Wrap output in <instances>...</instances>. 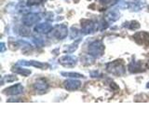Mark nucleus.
I'll use <instances>...</instances> for the list:
<instances>
[{
	"label": "nucleus",
	"instance_id": "1",
	"mask_svg": "<svg viewBox=\"0 0 149 140\" xmlns=\"http://www.w3.org/2000/svg\"><path fill=\"white\" fill-rule=\"evenodd\" d=\"M106 69L107 71L116 76H121L125 73V66L122 61H115V62L109 63L106 65Z\"/></svg>",
	"mask_w": 149,
	"mask_h": 140
},
{
	"label": "nucleus",
	"instance_id": "2",
	"mask_svg": "<svg viewBox=\"0 0 149 140\" xmlns=\"http://www.w3.org/2000/svg\"><path fill=\"white\" fill-rule=\"evenodd\" d=\"M104 50V47L101 41H93L91 45L88 46V55L93 56V57H100L102 55Z\"/></svg>",
	"mask_w": 149,
	"mask_h": 140
},
{
	"label": "nucleus",
	"instance_id": "3",
	"mask_svg": "<svg viewBox=\"0 0 149 140\" xmlns=\"http://www.w3.org/2000/svg\"><path fill=\"white\" fill-rule=\"evenodd\" d=\"M52 32H53V36L56 37V38L63 39V38H64V37L67 36L68 29H67V27L65 26V25L60 24V25L55 26L52 29Z\"/></svg>",
	"mask_w": 149,
	"mask_h": 140
},
{
	"label": "nucleus",
	"instance_id": "4",
	"mask_svg": "<svg viewBox=\"0 0 149 140\" xmlns=\"http://www.w3.org/2000/svg\"><path fill=\"white\" fill-rule=\"evenodd\" d=\"M133 38L140 45H149V33L138 32L133 36Z\"/></svg>",
	"mask_w": 149,
	"mask_h": 140
},
{
	"label": "nucleus",
	"instance_id": "5",
	"mask_svg": "<svg viewBox=\"0 0 149 140\" xmlns=\"http://www.w3.org/2000/svg\"><path fill=\"white\" fill-rule=\"evenodd\" d=\"M82 30L84 33L86 34H90V33H93L97 28V25L95 24L94 22H91V21H88V20H84L82 22Z\"/></svg>",
	"mask_w": 149,
	"mask_h": 140
},
{
	"label": "nucleus",
	"instance_id": "6",
	"mask_svg": "<svg viewBox=\"0 0 149 140\" xmlns=\"http://www.w3.org/2000/svg\"><path fill=\"white\" fill-rule=\"evenodd\" d=\"M59 62L66 67H72L77 64V58L74 57V56L66 55V56H63V58H61L59 60Z\"/></svg>",
	"mask_w": 149,
	"mask_h": 140
},
{
	"label": "nucleus",
	"instance_id": "7",
	"mask_svg": "<svg viewBox=\"0 0 149 140\" xmlns=\"http://www.w3.org/2000/svg\"><path fill=\"white\" fill-rule=\"evenodd\" d=\"M39 20H40V18L38 17L37 14L32 13V14H29V15H27L23 18L22 22H23V24H25L26 26H31L33 24H35V23H36Z\"/></svg>",
	"mask_w": 149,
	"mask_h": 140
},
{
	"label": "nucleus",
	"instance_id": "8",
	"mask_svg": "<svg viewBox=\"0 0 149 140\" xmlns=\"http://www.w3.org/2000/svg\"><path fill=\"white\" fill-rule=\"evenodd\" d=\"M64 88L68 91H76L80 87L81 82L76 80V79H68V80L64 81Z\"/></svg>",
	"mask_w": 149,
	"mask_h": 140
},
{
	"label": "nucleus",
	"instance_id": "9",
	"mask_svg": "<svg viewBox=\"0 0 149 140\" xmlns=\"http://www.w3.org/2000/svg\"><path fill=\"white\" fill-rule=\"evenodd\" d=\"M5 92H6L8 94L17 95V94H20V93L23 92V87L21 85V84H16V85H13L11 87H9L8 89H7Z\"/></svg>",
	"mask_w": 149,
	"mask_h": 140
},
{
	"label": "nucleus",
	"instance_id": "10",
	"mask_svg": "<svg viewBox=\"0 0 149 140\" xmlns=\"http://www.w3.org/2000/svg\"><path fill=\"white\" fill-rule=\"evenodd\" d=\"M129 70L130 72L132 73H137V72H141V71H143L144 70V67L142 64V62H132L129 65Z\"/></svg>",
	"mask_w": 149,
	"mask_h": 140
},
{
	"label": "nucleus",
	"instance_id": "11",
	"mask_svg": "<svg viewBox=\"0 0 149 140\" xmlns=\"http://www.w3.org/2000/svg\"><path fill=\"white\" fill-rule=\"evenodd\" d=\"M49 85L44 79H38L35 84H34V88L35 90L37 92H44L45 91H47Z\"/></svg>",
	"mask_w": 149,
	"mask_h": 140
},
{
	"label": "nucleus",
	"instance_id": "12",
	"mask_svg": "<svg viewBox=\"0 0 149 140\" xmlns=\"http://www.w3.org/2000/svg\"><path fill=\"white\" fill-rule=\"evenodd\" d=\"M52 30V26L49 23H40V24L36 25L35 28V31L37 33H44V34H47V33L50 32Z\"/></svg>",
	"mask_w": 149,
	"mask_h": 140
},
{
	"label": "nucleus",
	"instance_id": "13",
	"mask_svg": "<svg viewBox=\"0 0 149 140\" xmlns=\"http://www.w3.org/2000/svg\"><path fill=\"white\" fill-rule=\"evenodd\" d=\"M20 64L22 65H34L36 67H38V68H44L48 66V64H42V63H37L35 62V61H31V62H26V61H22L20 63Z\"/></svg>",
	"mask_w": 149,
	"mask_h": 140
},
{
	"label": "nucleus",
	"instance_id": "14",
	"mask_svg": "<svg viewBox=\"0 0 149 140\" xmlns=\"http://www.w3.org/2000/svg\"><path fill=\"white\" fill-rule=\"evenodd\" d=\"M13 71L14 72H16L18 74H21L22 75V76H28V75H30L31 74V71L30 70H28V69H24V68H21V67H16V68H14L13 69Z\"/></svg>",
	"mask_w": 149,
	"mask_h": 140
},
{
	"label": "nucleus",
	"instance_id": "15",
	"mask_svg": "<svg viewBox=\"0 0 149 140\" xmlns=\"http://www.w3.org/2000/svg\"><path fill=\"white\" fill-rule=\"evenodd\" d=\"M128 28H130V29H132V30H135V29H138V28L140 27V24L137 22H130L128 23V25H126Z\"/></svg>",
	"mask_w": 149,
	"mask_h": 140
},
{
	"label": "nucleus",
	"instance_id": "16",
	"mask_svg": "<svg viewBox=\"0 0 149 140\" xmlns=\"http://www.w3.org/2000/svg\"><path fill=\"white\" fill-rule=\"evenodd\" d=\"M62 75H63V76H66V77H69V78H82L83 77V75L77 74V73H62Z\"/></svg>",
	"mask_w": 149,
	"mask_h": 140
},
{
	"label": "nucleus",
	"instance_id": "17",
	"mask_svg": "<svg viewBox=\"0 0 149 140\" xmlns=\"http://www.w3.org/2000/svg\"><path fill=\"white\" fill-rule=\"evenodd\" d=\"M43 0H28V4L29 5H36V4H38L40 2H42Z\"/></svg>",
	"mask_w": 149,
	"mask_h": 140
},
{
	"label": "nucleus",
	"instance_id": "18",
	"mask_svg": "<svg viewBox=\"0 0 149 140\" xmlns=\"http://www.w3.org/2000/svg\"><path fill=\"white\" fill-rule=\"evenodd\" d=\"M100 1H101L102 3H107L108 1H110V0H100Z\"/></svg>",
	"mask_w": 149,
	"mask_h": 140
},
{
	"label": "nucleus",
	"instance_id": "19",
	"mask_svg": "<svg viewBox=\"0 0 149 140\" xmlns=\"http://www.w3.org/2000/svg\"><path fill=\"white\" fill-rule=\"evenodd\" d=\"M147 88H149V82L147 83Z\"/></svg>",
	"mask_w": 149,
	"mask_h": 140
},
{
	"label": "nucleus",
	"instance_id": "20",
	"mask_svg": "<svg viewBox=\"0 0 149 140\" xmlns=\"http://www.w3.org/2000/svg\"><path fill=\"white\" fill-rule=\"evenodd\" d=\"M148 8H149V7H148Z\"/></svg>",
	"mask_w": 149,
	"mask_h": 140
}]
</instances>
